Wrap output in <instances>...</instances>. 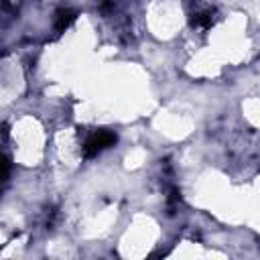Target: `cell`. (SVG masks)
I'll return each instance as SVG.
<instances>
[{
    "label": "cell",
    "mask_w": 260,
    "mask_h": 260,
    "mask_svg": "<svg viewBox=\"0 0 260 260\" xmlns=\"http://www.w3.org/2000/svg\"><path fill=\"white\" fill-rule=\"evenodd\" d=\"M114 142H116V134H112V132H108V130L93 132V134L85 140V144H83V154H85L87 158L98 156L102 150L110 148Z\"/></svg>",
    "instance_id": "cell-1"
},
{
    "label": "cell",
    "mask_w": 260,
    "mask_h": 260,
    "mask_svg": "<svg viewBox=\"0 0 260 260\" xmlns=\"http://www.w3.org/2000/svg\"><path fill=\"white\" fill-rule=\"evenodd\" d=\"M191 24L193 26H203V28L211 26L213 24V10H199V12H195L193 18H191Z\"/></svg>",
    "instance_id": "cell-2"
},
{
    "label": "cell",
    "mask_w": 260,
    "mask_h": 260,
    "mask_svg": "<svg viewBox=\"0 0 260 260\" xmlns=\"http://www.w3.org/2000/svg\"><path fill=\"white\" fill-rule=\"evenodd\" d=\"M73 20H75V12H71V10H59L57 12V20H55V28L57 30H65Z\"/></svg>",
    "instance_id": "cell-3"
}]
</instances>
